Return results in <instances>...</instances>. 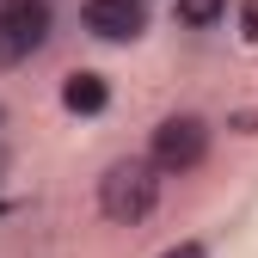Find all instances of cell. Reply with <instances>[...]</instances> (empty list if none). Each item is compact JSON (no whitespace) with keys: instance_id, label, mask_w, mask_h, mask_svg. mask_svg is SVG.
<instances>
[{"instance_id":"obj_1","label":"cell","mask_w":258,"mask_h":258,"mask_svg":"<svg viewBox=\"0 0 258 258\" xmlns=\"http://www.w3.org/2000/svg\"><path fill=\"white\" fill-rule=\"evenodd\" d=\"M160 203V166L142 154H129V160H111L105 178H99V209L105 221H117V228H136V221H148Z\"/></svg>"},{"instance_id":"obj_2","label":"cell","mask_w":258,"mask_h":258,"mask_svg":"<svg viewBox=\"0 0 258 258\" xmlns=\"http://www.w3.org/2000/svg\"><path fill=\"white\" fill-rule=\"evenodd\" d=\"M49 25H55L49 0H0V74L25 68L49 43Z\"/></svg>"},{"instance_id":"obj_3","label":"cell","mask_w":258,"mask_h":258,"mask_svg":"<svg viewBox=\"0 0 258 258\" xmlns=\"http://www.w3.org/2000/svg\"><path fill=\"white\" fill-rule=\"evenodd\" d=\"M148 160H154L160 172H197L203 160H209V123L190 117V111L160 117L154 123V142H148Z\"/></svg>"},{"instance_id":"obj_4","label":"cell","mask_w":258,"mask_h":258,"mask_svg":"<svg viewBox=\"0 0 258 258\" xmlns=\"http://www.w3.org/2000/svg\"><path fill=\"white\" fill-rule=\"evenodd\" d=\"M80 25L99 43H136L142 31H148V0H86Z\"/></svg>"},{"instance_id":"obj_5","label":"cell","mask_w":258,"mask_h":258,"mask_svg":"<svg viewBox=\"0 0 258 258\" xmlns=\"http://www.w3.org/2000/svg\"><path fill=\"white\" fill-rule=\"evenodd\" d=\"M61 105H68L74 117H99V111L111 105V86H105V74H92V68L68 74V80H61Z\"/></svg>"},{"instance_id":"obj_6","label":"cell","mask_w":258,"mask_h":258,"mask_svg":"<svg viewBox=\"0 0 258 258\" xmlns=\"http://www.w3.org/2000/svg\"><path fill=\"white\" fill-rule=\"evenodd\" d=\"M221 13H228V0H178V7H172V19H178L184 31H209Z\"/></svg>"},{"instance_id":"obj_7","label":"cell","mask_w":258,"mask_h":258,"mask_svg":"<svg viewBox=\"0 0 258 258\" xmlns=\"http://www.w3.org/2000/svg\"><path fill=\"white\" fill-rule=\"evenodd\" d=\"M240 37L258 43V0H240Z\"/></svg>"},{"instance_id":"obj_8","label":"cell","mask_w":258,"mask_h":258,"mask_svg":"<svg viewBox=\"0 0 258 258\" xmlns=\"http://www.w3.org/2000/svg\"><path fill=\"white\" fill-rule=\"evenodd\" d=\"M160 258H209V252H203V240H178L172 252H160Z\"/></svg>"},{"instance_id":"obj_9","label":"cell","mask_w":258,"mask_h":258,"mask_svg":"<svg viewBox=\"0 0 258 258\" xmlns=\"http://www.w3.org/2000/svg\"><path fill=\"white\" fill-rule=\"evenodd\" d=\"M0 166H7V154H0Z\"/></svg>"}]
</instances>
